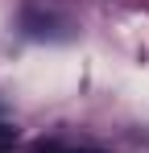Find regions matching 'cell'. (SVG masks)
Instances as JSON below:
<instances>
[{
    "label": "cell",
    "mask_w": 149,
    "mask_h": 153,
    "mask_svg": "<svg viewBox=\"0 0 149 153\" xmlns=\"http://www.w3.org/2000/svg\"><path fill=\"white\" fill-rule=\"evenodd\" d=\"M13 141H17V128H13V124H0V149L13 145Z\"/></svg>",
    "instance_id": "cell-1"
}]
</instances>
